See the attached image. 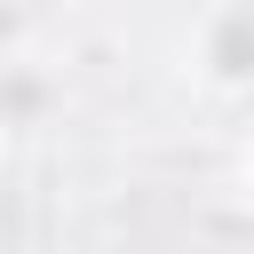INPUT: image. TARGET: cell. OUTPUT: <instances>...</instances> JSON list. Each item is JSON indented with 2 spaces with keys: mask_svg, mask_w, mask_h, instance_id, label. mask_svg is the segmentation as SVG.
Returning a JSON list of instances; mask_svg holds the SVG:
<instances>
[{
  "mask_svg": "<svg viewBox=\"0 0 254 254\" xmlns=\"http://www.w3.org/2000/svg\"><path fill=\"white\" fill-rule=\"evenodd\" d=\"M190 71L214 95H254V8H206L190 24Z\"/></svg>",
  "mask_w": 254,
  "mask_h": 254,
  "instance_id": "6da1fadb",
  "label": "cell"
},
{
  "mask_svg": "<svg viewBox=\"0 0 254 254\" xmlns=\"http://www.w3.org/2000/svg\"><path fill=\"white\" fill-rule=\"evenodd\" d=\"M238 190L254 198V127H246V143H238Z\"/></svg>",
  "mask_w": 254,
  "mask_h": 254,
  "instance_id": "7a4b0ae2",
  "label": "cell"
}]
</instances>
